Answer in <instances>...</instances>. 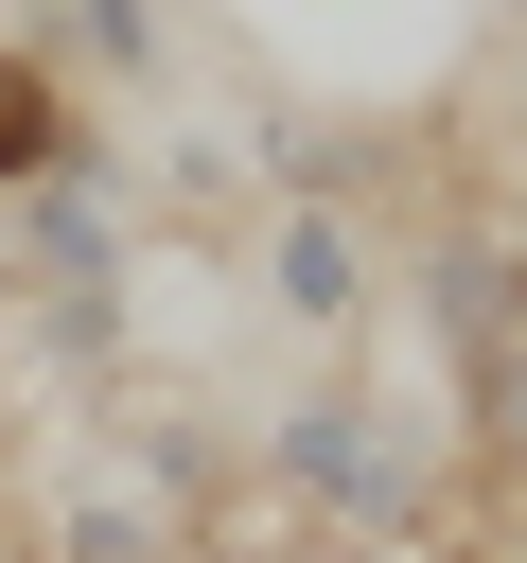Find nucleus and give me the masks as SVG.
I'll return each instance as SVG.
<instances>
[{
    "label": "nucleus",
    "instance_id": "obj_6",
    "mask_svg": "<svg viewBox=\"0 0 527 563\" xmlns=\"http://www.w3.org/2000/svg\"><path fill=\"white\" fill-rule=\"evenodd\" d=\"M509 18H527V0H509Z\"/></svg>",
    "mask_w": 527,
    "mask_h": 563
},
{
    "label": "nucleus",
    "instance_id": "obj_2",
    "mask_svg": "<svg viewBox=\"0 0 527 563\" xmlns=\"http://www.w3.org/2000/svg\"><path fill=\"white\" fill-rule=\"evenodd\" d=\"M246 282H264V317H281V334L351 352V334L386 317V229H369V211H316V194H264V229H246Z\"/></svg>",
    "mask_w": 527,
    "mask_h": 563
},
{
    "label": "nucleus",
    "instance_id": "obj_4",
    "mask_svg": "<svg viewBox=\"0 0 527 563\" xmlns=\"http://www.w3.org/2000/svg\"><path fill=\"white\" fill-rule=\"evenodd\" d=\"M70 141H88V88H70L35 35H0V194H35Z\"/></svg>",
    "mask_w": 527,
    "mask_h": 563
},
{
    "label": "nucleus",
    "instance_id": "obj_1",
    "mask_svg": "<svg viewBox=\"0 0 527 563\" xmlns=\"http://www.w3.org/2000/svg\"><path fill=\"white\" fill-rule=\"evenodd\" d=\"M264 493L334 545H439L457 528V405L386 387V369H316L299 405H264Z\"/></svg>",
    "mask_w": 527,
    "mask_h": 563
},
{
    "label": "nucleus",
    "instance_id": "obj_3",
    "mask_svg": "<svg viewBox=\"0 0 527 563\" xmlns=\"http://www.w3.org/2000/svg\"><path fill=\"white\" fill-rule=\"evenodd\" d=\"M35 53H53L70 88H158V70H176V18H158V0H35Z\"/></svg>",
    "mask_w": 527,
    "mask_h": 563
},
{
    "label": "nucleus",
    "instance_id": "obj_5",
    "mask_svg": "<svg viewBox=\"0 0 527 563\" xmlns=\"http://www.w3.org/2000/svg\"><path fill=\"white\" fill-rule=\"evenodd\" d=\"M0 246H18V194H0Z\"/></svg>",
    "mask_w": 527,
    "mask_h": 563
}]
</instances>
